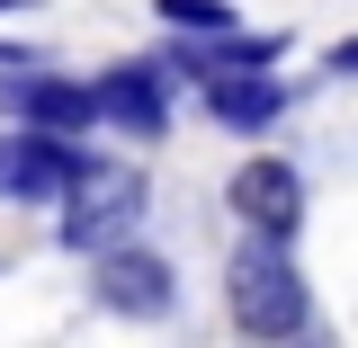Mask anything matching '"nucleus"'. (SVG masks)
<instances>
[{
    "mask_svg": "<svg viewBox=\"0 0 358 348\" xmlns=\"http://www.w3.org/2000/svg\"><path fill=\"white\" fill-rule=\"evenodd\" d=\"M268 348H313V340H268Z\"/></svg>",
    "mask_w": 358,
    "mask_h": 348,
    "instance_id": "obj_11",
    "label": "nucleus"
},
{
    "mask_svg": "<svg viewBox=\"0 0 358 348\" xmlns=\"http://www.w3.org/2000/svg\"><path fill=\"white\" fill-rule=\"evenodd\" d=\"M0 63H18V45H0Z\"/></svg>",
    "mask_w": 358,
    "mask_h": 348,
    "instance_id": "obj_12",
    "label": "nucleus"
},
{
    "mask_svg": "<svg viewBox=\"0 0 358 348\" xmlns=\"http://www.w3.org/2000/svg\"><path fill=\"white\" fill-rule=\"evenodd\" d=\"M278 54H287V36H251V27H215L206 45H179L162 72H179V81H224V72H278Z\"/></svg>",
    "mask_w": 358,
    "mask_h": 348,
    "instance_id": "obj_8",
    "label": "nucleus"
},
{
    "mask_svg": "<svg viewBox=\"0 0 358 348\" xmlns=\"http://www.w3.org/2000/svg\"><path fill=\"white\" fill-rule=\"evenodd\" d=\"M0 9H36V0H0Z\"/></svg>",
    "mask_w": 358,
    "mask_h": 348,
    "instance_id": "obj_13",
    "label": "nucleus"
},
{
    "mask_svg": "<svg viewBox=\"0 0 358 348\" xmlns=\"http://www.w3.org/2000/svg\"><path fill=\"white\" fill-rule=\"evenodd\" d=\"M81 170L90 152L72 134H0V197H18V206H54Z\"/></svg>",
    "mask_w": 358,
    "mask_h": 348,
    "instance_id": "obj_3",
    "label": "nucleus"
},
{
    "mask_svg": "<svg viewBox=\"0 0 358 348\" xmlns=\"http://www.w3.org/2000/svg\"><path fill=\"white\" fill-rule=\"evenodd\" d=\"M0 116H18V134H81V126H99L90 81H54V72L9 81V89H0Z\"/></svg>",
    "mask_w": 358,
    "mask_h": 348,
    "instance_id": "obj_7",
    "label": "nucleus"
},
{
    "mask_svg": "<svg viewBox=\"0 0 358 348\" xmlns=\"http://www.w3.org/2000/svg\"><path fill=\"white\" fill-rule=\"evenodd\" d=\"M206 89V116L233 134H268L278 116H287V89H278V72H224V81H197Z\"/></svg>",
    "mask_w": 358,
    "mask_h": 348,
    "instance_id": "obj_9",
    "label": "nucleus"
},
{
    "mask_svg": "<svg viewBox=\"0 0 358 348\" xmlns=\"http://www.w3.org/2000/svg\"><path fill=\"white\" fill-rule=\"evenodd\" d=\"M171 259L162 250H143V241H108L99 250V304H117V312H134V321H162L171 312Z\"/></svg>",
    "mask_w": 358,
    "mask_h": 348,
    "instance_id": "obj_4",
    "label": "nucleus"
},
{
    "mask_svg": "<svg viewBox=\"0 0 358 348\" xmlns=\"http://www.w3.org/2000/svg\"><path fill=\"white\" fill-rule=\"evenodd\" d=\"M224 197H233V215L251 223L260 241H287V232L305 223V179L287 170V161H268V152H260V161H242Z\"/></svg>",
    "mask_w": 358,
    "mask_h": 348,
    "instance_id": "obj_5",
    "label": "nucleus"
},
{
    "mask_svg": "<svg viewBox=\"0 0 358 348\" xmlns=\"http://www.w3.org/2000/svg\"><path fill=\"white\" fill-rule=\"evenodd\" d=\"M162 9V27H179V36H215V27H233V0H152Z\"/></svg>",
    "mask_w": 358,
    "mask_h": 348,
    "instance_id": "obj_10",
    "label": "nucleus"
},
{
    "mask_svg": "<svg viewBox=\"0 0 358 348\" xmlns=\"http://www.w3.org/2000/svg\"><path fill=\"white\" fill-rule=\"evenodd\" d=\"M224 304H233V331H251V340H305V277L287 259V241H242L233 259H224Z\"/></svg>",
    "mask_w": 358,
    "mask_h": 348,
    "instance_id": "obj_1",
    "label": "nucleus"
},
{
    "mask_svg": "<svg viewBox=\"0 0 358 348\" xmlns=\"http://www.w3.org/2000/svg\"><path fill=\"white\" fill-rule=\"evenodd\" d=\"M54 206H63V250H108V241H134V223H143V179L90 161Z\"/></svg>",
    "mask_w": 358,
    "mask_h": 348,
    "instance_id": "obj_2",
    "label": "nucleus"
},
{
    "mask_svg": "<svg viewBox=\"0 0 358 348\" xmlns=\"http://www.w3.org/2000/svg\"><path fill=\"white\" fill-rule=\"evenodd\" d=\"M90 107H99V126L162 134L171 126V72H162V63H117V72L90 81Z\"/></svg>",
    "mask_w": 358,
    "mask_h": 348,
    "instance_id": "obj_6",
    "label": "nucleus"
}]
</instances>
